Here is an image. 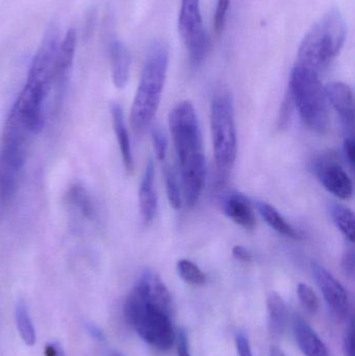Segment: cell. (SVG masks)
Segmentation results:
<instances>
[{
    "instance_id": "obj_1",
    "label": "cell",
    "mask_w": 355,
    "mask_h": 356,
    "mask_svg": "<svg viewBox=\"0 0 355 356\" xmlns=\"http://www.w3.org/2000/svg\"><path fill=\"white\" fill-rule=\"evenodd\" d=\"M169 129L179 158L185 204L193 209L204 191L206 165L201 129L192 102L174 106L169 115Z\"/></svg>"
},
{
    "instance_id": "obj_2",
    "label": "cell",
    "mask_w": 355,
    "mask_h": 356,
    "mask_svg": "<svg viewBox=\"0 0 355 356\" xmlns=\"http://www.w3.org/2000/svg\"><path fill=\"white\" fill-rule=\"evenodd\" d=\"M168 65V46L164 42L154 41L148 49L131 106V127L137 134L145 133L156 117L162 99Z\"/></svg>"
},
{
    "instance_id": "obj_3",
    "label": "cell",
    "mask_w": 355,
    "mask_h": 356,
    "mask_svg": "<svg viewBox=\"0 0 355 356\" xmlns=\"http://www.w3.org/2000/svg\"><path fill=\"white\" fill-rule=\"evenodd\" d=\"M346 35L345 19L338 8H333L313 25L302 40L297 64L320 73L339 56Z\"/></svg>"
},
{
    "instance_id": "obj_4",
    "label": "cell",
    "mask_w": 355,
    "mask_h": 356,
    "mask_svg": "<svg viewBox=\"0 0 355 356\" xmlns=\"http://www.w3.org/2000/svg\"><path fill=\"white\" fill-rule=\"evenodd\" d=\"M288 90L304 124L315 133L327 134L329 129V102L319 73L296 64Z\"/></svg>"
},
{
    "instance_id": "obj_5",
    "label": "cell",
    "mask_w": 355,
    "mask_h": 356,
    "mask_svg": "<svg viewBox=\"0 0 355 356\" xmlns=\"http://www.w3.org/2000/svg\"><path fill=\"white\" fill-rule=\"evenodd\" d=\"M210 129L217 168L221 172H229L235 166L238 148L235 106L229 92H219L213 98Z\"/></svg>"
},
{
    "instance_id": "obj_6",
    "label": "cell",
    "mask_w": 355,
    "mask_h": 356,
    "mask_svg": "<svg viewBox=\"0 0 355 356\" xmlns=\"http://www.w3.org/2000/svg\"><path fill=\"white\" fill-rule=\"evenodd\" d=\"M124 315L129 325L148 344L160 351H168L175 340L169 314L160 311L131 292L124 305Z\"/></svg>"
},
{
    "instance_id": "obj_7",
    "label": "cell",
    "mask_w": 355,
    "mask_h": 356,
    "mask_svg": "<svg viewBox=\"0 0 355 356\" xmlns=\"http://www.w3.org/2000/svg\"><path fill=\"white\" fill-rule=\"evenodd\" d=\"M179 31L187 48L192 66L198 67L206 58L208 37L202 22L200 0H181Z\"/></svg>"
},
{
    "instance_id": "obj_8",
    "label": "cell",
    "mask_w": 355,
    "mask_h": 356,
    "mask_svg": "<svg viewBox=\"0 0 355 356\" xmlns=\"http://www.w3.org/2000/svg\"><path fill=\"white\" fill-rule=\"evenodd\" d=\"M312 272L331 311L339 317L345 318L349 313L350 303L341 282L318 261H312Z\"/></svg>"
},
{
    "instance_id": "obj_9",
    "label": "cell",
    "mask_w": 355,
    "mask_h": 356,
    "mask_svg": "<svg viewBox=\"0 0 355 356\" xmlns=\"http://www.w3.org/2000/svg\"><path fill=\"white\" fill-rule=\"evenodd\" d=\"M133 291L152 307L166 314L170 312V293L160 276L151 270L142 272Z\"/></svg>"
},
{
    "instance_id": "obj_10",
    "label": "cell",
    "mask_w": 355,
    "mask_h": 356,
    "mask_svg": "<svg viewBox=\"0 0 355 356\" xmlns=\"http://www.w3.org/2000/svg\"><path fill=\"white\" fill-rule=\"evenodd\" d=\"M327 102L339 114L347 134L354 136V99L352 88L342 81H331L324 86Z\"/></svg>"
},
{
    "instance_id": "obj_11",
    "label": "cell",
    "mask_w": 355,
    "mask_h": 356,
    "mask_svg": "<svg viewBox=\"0 0 355 356\" xmlns=\"http://www.w3.org/2000/svg\"><path fill=\"white\" fill-rule=\"evenodd\" d=\"M319 179L325 188L342 200H348L354 195V184L345 170L333 161L320 163L317 170Z\"/></svg>"
},
{
    "instance_id": "obj_12",
    "label": "cell",
    "mask_w": 355,
    "mask_h": 356,
    "mask_svg": "<svg viewBox=\"0 0 355 356\" xmlns=\"http://www.w3.org/2000/svg\"><path fill=\"white\" fill-rule=\"evenodd\" d=\"M223 209L229 219L245 229H254L256 217L249 199L241 193L233 192L223 200Z\"/></svg>"
},
{
    "instance_id": "obj_13",
    "label": "cell",
    "mask_w": 355,
    "mask_h": 356,
    "mask_svg": "<svg viewBox=\"0 0 355 356\" xmlns=\"http://www.w3.org/2000/svg\"><path fill=\"white\" fill-rule=\"evenodd\" d=\"M110 117H112L113 129L116 135L117 142L120 148L121 158L126 172L133 173L135 168L133 150H131V140L129 131L125 124L124 113L118 102H112L110 106Z\"/></svg>"
},
{
    "instance_id": "obj_14",
    "label": "cell",
    "mask_w": 355,
    "mask_h": 356,
    "mask_svg": "<svg viewBox=\"0 0 355 356\" xmlns=\"http://www.w3.org/2000/svg\"><path fill=\"white\" fill-rule=\"evenodd\" d=\"M140 213L146 224L152 222L158 211V197L154 191V164L147 163L139 190Z\"/></svg>"
},
{
    "instance_id": "obj_15",
    "label": "cell",
    "mask_w": 355,
    "mask_h": 356,
    "mask_svg": "<svg viewBox=\"0 0 355 356\" xmlns=\"http://www.w3.org/2000/svg\"><path fill=\"white\" fill-rule=\"evenodd\" d=\"M110 72L117 89H123L129 83L131 56L124 43L114 40L110 46Z\"/></svg>"
},
{
    "instance_id": "obj_16",
    "label": "cell",
    "mask_w": 355,
    "mask_h": 356,
    "mask_svg": "<svg viewBox=\"0 0 355 356\" xmlns=\"http://www.w3.org/2000/svg\"><path fill=\"white\" fill-rule=\"evenodd\" d=\"M294 334L298 346L306 356H329L327 347L320 338L317 336L313 328L302 319H294Z\"/></svg>"
},
{
    "instance_id": "obj_17",
    "label": "cell",
    "mask_w": 355,
    "mask_h": 356,
    "mask_svg": "<svg viewBox=\"0 0 355 356\" xmlns=\"http://www.w3.org/2000/svg\"><path fill=\"white\" fill-rule=\"evenodd\" d=\"M256 207L266 223L279 234H283V236L293 238V240H302L304 238L302 232L287 222V220L272 205L266 202H258Z\"/></svg>"
},
{
    "instance_id": "obj_18",
    "label": "cell",
    "mask_w": 355,
    "mask_h": 356,
    "mask_svg": "<svg viewBox=\"0 0 355 356\" xmlns=\"http://www.w3.org/2000/svg\"><path fill=\"white\" fill-rule=\"evenodd\" d=\"M267 307L271 334L277 337L281 336L287 326V305L281 295L276 292H271L267 299Z\"/></svg>"
},
{
    "instance_id": "obj_19",
    "label": "cell",
    "mask_w": 355,
    "mask_h": 356,
    "mask_svg": "<svg viewBox=\"0 0 355 356\" xmlns=\"http://www.w3.org/2000/svg\"><path fill=\"white\" fill-rule=\"evenodd\" d=\"M15 319H16L17 328H18L19 334H20L23 342L28 346L35 345V340H37L35 326H33L31 316H29L28 309L23 300L17 303L16 309H15Z\"/></svg>"
},
{
    "instance_id": "obj_20",
    "label": "cell",
    "mask_w": 355,
    "mask_h": 356,
    "mask_svg": "<svg viewBox=\"0 0 355 356\" xmlns=\"http://www.w3.org/2000/svg\"><path fill=\"white\" fill-rule=\"evenodd\" d=\"M68 200L79 213L89 220L95 219L96 211L89 193L81 184H74L68 191Z\"/></svg>"
},
{
    "instance_id": "obj_21",
    "label": "cell",
    "mask_w": 355,
    "mask_h": 356,
    "mask_svg": "<svg viewBox=\"0 0 355 356\" xmlns=\"http://www.w3.org/2000/svg\"><path fill=\"white\" fill-rule=\"evenodd\" d=\"M331 218L338 229L350 242L354 241V211L344 205L335 204L331 207Z\"/></svg>"
},
{
    "instance_id": "obj_22",
    "label": "cell",
    "mask_w": 355,
    "mask_h": 356,
    "mask_svg": "<svg viewBox=\"0 0 355 356\" xmlns=\"http://www.w3.org/2000/svg\"><path fill=\"white\" fill-rule=\"evenodd\" d=\"M177 272L183 282L191 286H202L206 284V275L197 265L189 259L177 261Z\"/></svg>"
},
{
    "instance_id": "obj_23",
    "label": "cell",
    "mask_w": 355,
    "mask_h": 356,
    "mask_svg": "<svg viewBox=\"0 0 355 356\" xmlns=\"http://www.w3.org/2000/svg\"><path fill=\"white\" fill-rule=\"evenodd\" d=\"M165 184H166L167 197L169 203L174 209L181 207V188L175 171L171 168L170 165L166 164L164 167Z\"/></svg>"
},
{
    "instance_id": "obj_24",
    "label": "cell",
    "mask_w": 355,
    "mask_h": 356,
    "mask_svg": "<svg viewBox=\"0 0 355 356\" xmlns=\"http://www.w3.org/2000/svg\"><path fill=\"white\" fill-rule=\"evenodd\" d=\"M297 295L302 307L308 313L315 314L319 309V299L316 293L310 286L306 284H299L297 286Z\"/></svg>"
},
{
    "instance_id": "obj_25",
    "label": "cell",
    "mask_w": 355,
    "mask_h": 356,
    "mask_svg": "<svg viewBox=\"0 0 355 356\" xmlns=\"http://www.w3.org/2000/svg\"><path fill=\"white\" fill-rule=\"evenodd\" d=\"M294 108H295V104H294L293 97L288 90L285 98H283V104H281V111H279V129H289L290 125H291L292 117H293Z\"/></svg>"
},
{
    "instance_id": "obj_26",
    "label": "cell",
    "mask_w": 355,
    "mask_h": 356,
    "mask_svg": "<svg viewBox=\"0 0 355 356\" xmlns=\"http://www.w3.org/2000/svg\"><path fill=\"white\" fill-rule=\"evenodd\" d=\"M152 143L156 159L160 162H164L168 149V140L160 127H154L151 131Z\"/></svg>"
},
{
    "instance_id": "obj_27",
    "label": "cell",
    "mask_w": 355,
    "mask_h": 356,
    "mask_svg": "<svg viewBox=\"0 0 355 356\" xmlns=\"http://www.w3.org/2000/svg\"><path fill=\"white\" fill-rule=\"evenodd\" d=\"M229 4H231V0H218L216 14H215V31L217 33H221L224 31Z\"/></svg>"
},
{
    "instance_id": "obj_28",
    "label": "cell",
    "mask_w": 355,
    "mask_h": 356,
    "mask_svg": "<svg viewBox=\"0 0 355 356\" xmlns=\"http://www.w3.org/2000/svg\"><path fill=\"white\" fill-rule=\"evenodd\" d=\"M236 347H237L239 356H254L249 339L244 332H238L235 338Z\"/></svg>"
},
{
    "instance_id": "obj_29",
    "label": "cell",
    "mask_w": 355,
    "mask_h": 356,
    "mask_svg": "<svg viewBox=\"0 0 355 356\" xmlns=\"http://www.w3.org/2000/svg\"><path fill=\"white\" fill-rule=\"evenodd\" d=\"M342 268L348 277L354 278L355 272V255L354 249H348L342 259Z\"/></svg>"
},
{
    "instance_id": "obj_30",
    "label": "cell",
    "mask_w": 355,
    "mask_h": 356,
    "mask_svg": "<svg viewBox=\"0 0 355 356\" xmlns=\"http://www.w3.org/2000/svg\"><path fill=\"white\" fill-rule=\"evenodd\" d=\"M177 339V355L179 356H191L190 353L189 339L185 330H179Z\"/></svg>"
},
{
    "instance_id": "obj_31",
    "label": "cell",
    "mask_w": 355,
    "mask_h": 356,
    "mask_svg": "<svg viewBox=\"0 0 355 356\" xmlns=\"http://www.w3.org/2000/svg\"><path fill=\"white\" fill-rule=\"evenodd\" d=\"M344 154H345L346 160L349 163L352 169L354 168L355 163V143L354 136H347L344 141Z\"/></svg>"
},
{
    "instance_id": "obj_32",
    "label": "cell",
    "mask_w": 355,
    "mask_h": 356,
    "mask_svg": "<svg viewBox=\"0 0 355 356\" xmlns=\"http://www.w3.org/2000/svg\"><path fill=\"white\" fill-rule=\"evenodd\" d=\"M344 353L345 356H354V324H350L344 337Z\"/></svg>"
},
{
    "instance_id": "obj_33",
    "label": "cell",
    "mask_w": 355,
    "mask_h": 356,
    "mask_svg": "<svg viewBox=\"0 0 355 356\" xmlns=\"http://www.w3.org/2000/svg\"><path fill=\"white\" fill-rule=\"evenodd\" d=\"M233 255L236 259L243 261V263H250V261H252V253L247 248L240 246V245L233 247Z\"/></svg>"
},
{
    "instance_id": "obj_34",
    "label": "cell",
    "mask_w": 355,
    "mask_h": 356,
    "mask_svg": "<svg viewBox=\"0 0 355 356\" xmlns=\"http://www.w3.org/2000/svg\"><path fill=\"white\" fill-rule=\"evenodd\" d=\"M44 355H45V356H66L65 355L62 346H60V344H58V342L49 343V344L45 347Z\"/></svg>"
},
{
    "instance_id": "obj_35",
    "label": "cell",
    "mask_w": 355,
    "mask_h": 356,
    "mask_svg": "<svg viewBox=\"0 0 355 356\" xmlns=\"http://www.w3.org/2000/svg\"><path fill=\"white\" fill-rule=\"evenodd\" d=\"M85 328H87L88 334L94 339V340L98 341V342H102L104 340V334L102 330L95 325L94 323L85 324Z\"/></svg>"
},
{
    "instance_id": "obj_36",
    "label": "cell",
    "mask_w": 355,
    "mask_h": 356,
    "mask_svg": "<svg viewBox=\"0 0 355 356\" xmlns=\"http://www.w3.org/2000/svg\"><path fill=\"white\" fill-rule=\"evenodd\" d=\"M269 356H286V355L279 347L274 346L271 348L270 355Z\"/></svg>"
},
{
    "instance_id": "obj_37",
    "label": "cell",
    "mask_w": 355,
    "mask_h": 356,
    "mask_svg": "<svg viewBox=\"0 0 355 356\" xmlns=\"http://www.w3.org/2000/svg\"><path fill=\"white\" fill-rule=\"evenodd\" d=\"M106 356H124L122 353H117V351H110V353H106Z\"/></svg>"
}]
</instances>
